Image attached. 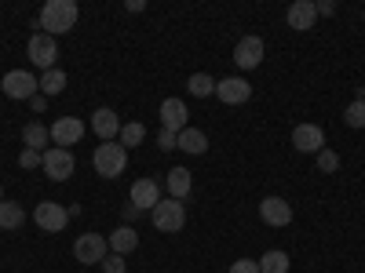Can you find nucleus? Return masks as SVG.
Masks as SVG:
<instances>
[{"label": "nucleus", "instance_id": "18", "mask_svg": "<svg viewBox=\"0 0 365 273\" xmlns=\"http://www.w3.org/2000/svg\"><path fill=\"white\" fill-rule=\"evenodd\" d=\"M106 245H110L113 255H128V252L139 248V233H135L132 226H117V230L106 237Z\"/></svg>", "mask_w": 365, "mask_h": 273}, {"label": "nucleus", "instance_id": "28", "mask_svg": "<svg viewBox=\"0 0 365 273\" xmlns=\"http://www.w3.org/2000/svg\"><path fill=\"white\" fill-rule=\"evenodd\" d=\"M37 164H44V154H37V149H22V154H19V168L34 171Z\"/></svg>", "mask_w": 365, "mask_h": 273}, {"label": "nucleus", "instance_id": "2", "mask_svg": "<svg viewBox=\"0 0 365 273\" xmlns=\"http://www.w3.org/2000/svg\"><path fill=\"white\" fill-rule=\"evenodd\" d=\"M91 168H96V175H103V178L125 175V168H128V149L120 146V142H103V146H96V154H91Z\"/></svg>", "mask_w": 365, "mask_h": 273}, {"label": "nucleus", "instance_id": "31", "mask_svg": "<svg viewBox=\"0 0 365 273\" xmlns=\"http://www.w3.org/2000/svg\"><path fill=\"white\" fill-rule=\"evenodd\" d=\"M227 273H259V262L256 259H237V262H230Z\"/></svg>", "mask_w": 365, "mask_h": 273}, {"label": "nucleus", "instance_id": "27", "mask_svg": "<svg viewBox=\"0 0 365 273\" xmlns=\"http://www.w3.org/2000/svg\"><path fill=\"white\" fill-rule=\"evenodd\" d=\"M344 120H347V128H365V99H354L344 109Z\"/></svg>", "mask_w": 365, "mask_h": 273}, {"label": "nucleus", "instance_id": "30", "mask_svg": "<svg viewBox=\"0 0 365 273\" xmlns=\"http://www.w3.org/2000/svg\"><path fill=\"white\" fill-rule=\"evenodd\" d=\"M103 273H125V255H113V252H110V255L103 259Z\"/></svg>", "mask_w": 365, "mask_h": 273}, {"label": "nucleus", "instance_id": "35", "mask_svg": "<svg viewBox=\"0 0 365 273\" xmlns=\"http://www.w3.org/2000/svg\"><path fill=\"white\" fill-rule=\"evenodd\" d=\"M318 15H332V11H336V4H332V0H318Z\"/></svg>", "mask_w": 365, "mask_h": 273}, {"label": "nucleus", "instance_id": "8", "mask_svg": "<svg viewBox=\"0 0 365 273\" xmlns=\"http://www.w3.org/2000/svg\"><path fill=\"white\" fill-rule=\"evenodd\" d=\"M26 55H29V63H34L37 70H55V58H58V44H55V37H48V33H34L29 37V48H26Z\"/></svg>", "mask_w": 365, "mask_h": 273}, {"label": "nucleus", "instance_id": "34", "mask_svg": "<svg viewBox=\"0 0 365 273\" xmlns=\"http://www.w3.org/2000/svg\"><path fill=\"white\" fill-rule=\"evenodd\" d=\"M29 106H34V113H44L48 109V95H41V91H37V95L29 99Z\"/></svg>", "mask_w": 365, "mask_h": 273}, {"label": "nucleus", "instance_id": "19", "mask_svg": "<svg viewBox=\"0 0 365 273\" xmlns=\"http://www.w3.org/2000/svg\"><path fill=\"white\" fill-rule=\"evenodd\" d=\"M175 149H182V154H190V157H201L208 149V139H205L201 128H182L179 139H175Z\"/></svg>", "mask_w": 365, "mask_h": 273}, {"label": "nucleus", "instance_id": "11", "mask_svg": "<svg viewBox=\"0 0 365 273\" xmlns=\"http://www.w3.org/2000/svg\"><path fill=\"white\" fill-rule=\"evenodd\" d=\"M84 139V120L81 117H58L55 124H51V142L55 146H73V142H81Z\"/></svg>", "mask_w": 365, "mask_h": 273}, {"label": "nucleus", "instance_id": "32", "mask_svg": "<svg viewBox=\"0 0 365 273\" xmlns=\"http://www.w3.org/2000/svg\"><path fill=\"white\" fill-rule=\"evenodd\" d=\"M139 215H143V211H139L132 200H128V204H120V219H125V226H132V219H139Z\"/></svg>", "mask_w": 365, "mask_h": 273}, {"label": "nucleus", "instance_id": "14", "mask_svg": "<svg viewBox=\"0 0 365 273\" xmlns=\"http://www.w3.org/2000/svg\"><path fill=\"white\" fill-rule=\"evenodd\" d=\"M285 18H289V29H299V33L314 29V22H318V8H314V0H296V4H289Z\"/></svg>", "mask_w": 365, "mask_h": 273}, {"label": "nucleus", "instance_id": "5", "mask_svg": "<svg viewBox=\"0 0 365 273\" xmlns=\"http://www.w3.org/2000/svg\"><path fill=\"white\" fill-rule=\"evenodd\" d=\"M110 255V245H106V237H99V233H81L77 240H73V259L77 262H84V266H103V259Z\"/></svg>", "mask_w": 365, "mask_h": 273}, {"label": "nucleus", "instance_id": "3", "mask_svg": "<svg viewBox=\"0 0 365 273\" xmlns=\"http://www.w3.org/2000/svg\"><path fill=\"white\" fill-rule=\"evenodd\" d=\"M150 215H154V226L161 233H179L182 226H187V204L168 197V200H161L154 211H150Z\"/></svg>", "mask_w": 365, "mask_h": 273}, {"label": "nucleus", "instance_id": "25", "mask_svg": "<svg viewBox=\"0 0 365 273\" xmlns=\"http://www.w3.org/2000/svg\"><path fill=\"white\" fill-rule=\"evenodd\" d=\"M187 91H190L194 99H208L212 91H216V80H212L208 73H194V77L187 80Z\"/></svg>", "mask_w": 365, "mask_h": 273}, {"label": "nucleus", "instance_id": "36", "mask_svg": "<svg viewBox=\"0 0 365 273\" xmlns=\"http://www.w3.org/2000/svg\"><path fill=\"white\" fill-rule=\"evenodd\" d=\"M0 200H4V186H0Z\"/></svg>", "mask_w": 365, "mask_h": 273}, {"label": "nucleus", "instance_id": "16", "mask_svg": "<svg viewBox=\"0 0 365 273\" xmlns=\"http://www.w3.org/2000/svg\"><path fill=\"white\" fill-rule=\"evenodd\" d=\"M187 117H190V109H187V102H182V99H165L161 102V128L165 132H182V128H187Z\"/></svg>", "mask_w": 365, "mask_h": 273}, {"label": "nucleus", "instance_id": "33", "mask_svg": "<svg viewBox=\"0 0 365 273\" xmlns=\"http://www.w3.org/2000/svg\"><path fill=\"white\" fill-rule=\"evenodd\" d=\"M175 139H179L175 132H165V128L158 132V146H161V149H175Z\"/></svg>", "mask_w": 365, "mask_h": 273}, {"label": "nucleus", "instance_id": "4", "mask_svg": "<svg viewBox=\"0 0 365 273\" xmlns=\"http://www.w3.org/2000/svg\"><path fill=\"white\" fill-rule=\"evenodd\" d=\"M0 87H4L8 99H26V102H29V99L41 91V80L29 73V70H8L4 80H0Z\"/></svg>", "mask_w": 365, "mask_h": 273}, {"label": "nucleus", "instance_id": "15", "mask_svg": "<svg viewBox=\"0 0 365 273\" xmlns=\"http://www.w3.org/2000/svg\"><path fill=\"white\" fill-rule=\"evenodd\" d=\"M132 204L139 211H154L161 204V186H158L154 178H135L132 182Z\"/></svg>", "mask_w": 365, "mask_h": 273}, {"label": "nucleus", "instance_id": "24", "mask_svg": "<svg viewBox=\"0 0 365 273\" xmlns=\"http://www.w3.org/2000/svg\"><path fill=\"white\" fill-rule=\"evenodd\" d=\"M58 91H66V73L55 66V70H48V73L41 77V95L51 99V95H58Z\"/></svg>", "mask_w": 365, "mask_h": 273}, {"label": "nucleus", "instance_id": "20", "mask_svg": "<svg viewBox=\"0 0 365 273\" xmlns=\"http://www.w3.org/2000/svg\"><path fill=\"white\" fill-rule=\"evenodd\" d=\"M190 186H194V178H190L187 168H172L168 171V193H172V200H187Z\"/></svg>", "mask_w": 365, "mask_h": 273}, {"label": "nucleus", "instance_id": "12", "mask_svg": "<svg viewBox=\"0 0 365 273\" xmlns=\"http://www.w3.org/2000/svg\"><path fill=\"white\" fill-rule=\"evenodd\" d=\"M263 63V41L259 37H241L234 48V66L237 70H256Z\"/></svg>", "mask_w": 365, "mask_h": 273}, {"label": "nucleus", "instance_id": "29", "mask_svg": "<svg viewBox=\"0 0 365 273\" xmlns=\"http://www.w3.org/2000/svg\"><path fill=\"white\" fill-rule=\"evenodd\" d=\"M318 168L332 175V171H336V168H340V157H336V154H332V149H322V154H318Z\"/></svg>", "mask_w": 365, "mask_h": 273}, {"label": "nucleus", "instance_id": "7", "mask_svg": "<svg viewBox=\"0 0 365 273\" xmlns=\"http://www.w3.org/2000/svg\"><path fill=\"white\" fill-rule=\"evenodd\" d=\"M34 223H37V230H44V233H63L66 223H70V211L58 204V200H41L37 211H34Z\"/></svg>", "mask_w": 365, "mask_h": 273}, {"label": "nucleus", "instance_id": "10", "mask_svg": "<svg viewBox=\"0 0 365 273\" xmlns=\"http://www.w3.org/2000/svg\"><path fill=\"white\" fill-rule=\"evenodd\" d=\"M259 219L267 226H289L292 223V204L285 197H263L259 200Z\"/></svg>", "mask_w": 365, "mask_h": 273}, {"label": "nucleus", "instance_id": "13", "mask_svg": "<svg viewBox=\"0 0 365 273\" xmlns=\"http://www.w3.org/2000/svg\"><path fill=\"white\" fill-rule=\"evenodd\" d=\"M292 146L299 149V154H322V149H325V132L318 124H296Z\"/></svg>", "mask_w": 365, "mask_h": 273}, {"label": "nucleus", "instance_id": "6", "mask_svg": "<svg viewBox=\"0 0 365 273\" xmlns=\"http://www.w3.org/2000/svg\"><path fill=\"white\" fill-rule=\"evenodd\" d=\"M44 175L51 178V182H66L73 171H77V161H73V154L70 149H63V146H51V149H44Z\"/></svg>", "mask_w": 365, "mask_h": 273}, {"label": "nucleus", "instance_id": "21", "mask_svg": "<svg viewBox=\"0 0 365 273\" xmlns=\"http://www.w3.org/2000/svg\"><path fill=\"white\" fill-rule=\"evenodd\" d=\"M26 223V208L15 204V200H0V230H19Z\"/></svg>", "mask_w": 365, "mask_h": 273}, {"label": "nucleus", "instance_id": "17", "mask_svg": "<svg viewBox=\"0 0 365 273\" xmlns=\"http://www.w3.org/2000/svg\"><path fill=\"white\" fill-rule=\"evenodd\" d=\"M91 132H96L103 142H113V139L120 135V120H117V113H113L110 106L96 109V113H91Z\"/></svg>", "mask_w": 365, "mask_h": 273}, {"label": "nucleus", "instance_id": "26", "mask_svg": "<svg viewBox=\"0 0 365 273\" xmlns=\"http://www.w3.org/2000/svg\"><path fill=\"white\" fill-rule=\"evenodd\" d=\"M146 139V128L139 124V120H132V124H125V128H120V135H117V142L120 146H125V149H132V146H139Z\"/></svg>", "mask_w": 365, "mask_h": 273}, {"label": "nucleus", "instance_id": "23", "mask_svg": "<svg viewBox=\"0 0 365 273\" xmlns=\"http://www.w3.org/2000/svg\"><path fill=\"white\" fill-rule=\"evenodd\" d=\"M259 262V273H289V255L285 252H278V248H274V252H267L263 259H256Z\"/></svg>", "mask_w": 365, "mask_h": 273}, {"label": "nucleus", "instance_id": "22", "mask_svg": "<svg viewBox=\"0 0 365 273\" xmlns=\"http://www.w3.org/2000/svg\"><path fill=\"white\" fill-rule=\"evenodd\" d=\"M48 139H51V132L41 124V120H29V124L22 128V146L26 149H37L41 154V146H48Z\"/></svg>", "mask_w": 365, "mask_h": 273}, {"label": "nucleus", "instance_id": "1", "mask_svg": "<svg viewBox=\"0 0 365 273\" xmlns=\"http://www.w3.org/2000/svg\"><path fill=\"white\" fill-rule=\"evenodd\" d=\"M81 18V8L77 0H48L41 8V29L48 37H58V33H70Z\"/></svg>", "mask_w": 365, "mask_h": 273}, {"label": "nucleus", "instance_id": "9", "mask_svg": "<svg viewBox=\"0 0 365 273\" xmlns=\"http://www.w3.org/2000/svg\"><path fill=\"white\" fill-rule=\"evenodd\" d=\"M216 99L227 106H241L252 99V84L245 77H223V80H216Z\"/></svg>", "mask_w": 365, "mask_h": 273}, {"label": "nucleus", "instance_id": "37", "mask_svg": "<svg viewBox=\"0 0 365 273\" xmlns=\"http://www.w3.org/2000/svg\"><path fill=\"white\" fill-rule=\"evenodd\" d=\"M361 99H365V87H361Z\"/></svg>", "mask_w": 365, "mask_h": 273}]
</instances>
